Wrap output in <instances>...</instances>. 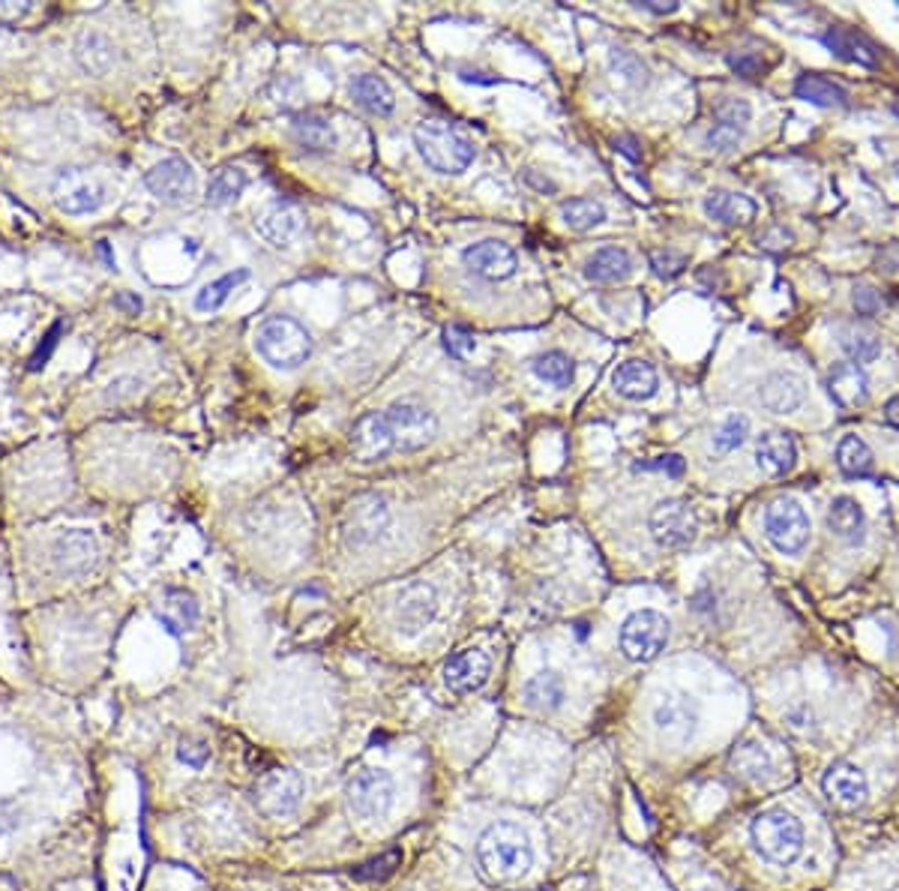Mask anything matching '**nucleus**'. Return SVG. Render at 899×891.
Returning a JSON list of instances; mask_svg holds the SVG:
<instances>
[{
	"instance_id": "27",
	"label": "nucleus",
	"mask_w": 899,
	"mask_h": 891,
	"mask_svg": "<svg viewBox=\"0 0 899 891\" xmlns=\"http://www.w3.org/2000/svg\"><path fill=\"white\" fill-rule=\"evenodd\" d=\"M606 66H609L611 87L624 96H636L639 91L648 87V82H651V73H648V66L641 63L639 54L627 52V49H611Z\"/></svg>"
},
{
	"instance_id": "38",
	"label": "nucleus",
	"mask_w": 899,
	"mask_h": 891,
	"mask_svg": "<svg viewBox=\"0 0 899 891\" xmlns=\"http://www.w3.org/2000/svg\"><path fill=\"white\" fill-rule=\"evenodd\" d=\"M795 96L797 100H804V103H813V105H848V91L846 87H839L837 82H830V79H825V75H816V73H804L801 79L795 82Z\"/></svg>"
},
{
	"instance_id": "54",
	"label": "nucleus",
	"mask_w": 899,
	"mask_h": 891,
	"mask_svg": "<svg viewBox=\"0 0 899 891\" xmlns=\"http://www.w3.org/2000/svg\"><path fill=\"white\" fill-rule=\"evenodd\" d=\"M177 757L184 759V763H189V766L192 768H201L207 763V757H210V754H207V747L205 745H192V742H184V745H180V750H177Z\"/></svg>"
},
{
	"instance_id": "11",
	"label": "nucleus",
	"mask_w": 899,
	"mask_h": 891,
	"mask_svg": "<svg viewBox=\"0 0 899 891\" xmlns=\"http://www.w3.org/2000/svg\"><path fill=\"white\" fill-rule=\"evenodd\" d=\"M396 784L381 768H366L348 784V808L360 819H384L394 810Z\"/></svg>"
},
{
	"instance_id": "41",
	"label": "nucleus",
	"mask_w": 899,
	"mask_h": 891,
	"mask_svg": "<svg viewBox=\"0 0 899 891\" xmlns=\"http://www.w3.org/2000/svg\"><path fill=\"white\" fill-rule=\"evenodd\" d=\"M247 189V175L240 168H219L210 187H207V205L210 208H228L234 205Z\"/></svg>"
},
{
	"instance_id": "4",
	"label": "nucleus",
	"mask_w": 899,
	"mask_h": 891,
	"mask_svg": "<svg viewBox=\"0 0 899 891\" xmlns=\"http://www.w3.org/2000/svg\"><path fill=\"white\" fill-rule=\"evenodd\" d=\"M255 352L273 366V370H297L300 363L310 361L312 336L291 315H270L255 331Z\"/></svg>"
},
{
	"instance_id": "48",
	"label": "nucleus",
	"mask_w": 899,
	"mask_h": 891,
	"mask_svg": "<svg viewBox=\"0 0 899 891\" xmlns=\"http://www.w3.org/2000/svg\"><path fill=\"white\" fill-rule=\"evenodd\" d=\"M445 349L450 352V358H468V354L474 352V336H471V331L468 328H459V324H453V328H447L445 331Z\"/></svg>"
},
{
	"instance_id": "16",
	"label": "nucleus",
	"mask_w": 899,
	"mask_h": 891,
	"mask_svg": "<svg viewBox=\"0 0 899 891\" xmlns=\"http://www.w3.org/2000/svg\"><path fill=\"white\" fill-rule=\"evenodd\" d=\"M438 612V594L429 582H408L399 598H396V628L405 636H417V633L429 628Z\"/></svg>"
},
{
	"instance_id": "57",
	"label": "nucleus",
	"mask_w": 899,
	"mask_h": 891,
	"mask_svg": "<svg viewBox=\"0 0 899 891\" xmlns=\"http://www.w3.org/2000/svg\"><path fill=\"white\" fill-rule=\"evenodd\" d=\"M615 151H620L627 159H639V151H636V142H633V138H615Z\"/></svg>"
},
{
	"instance_id": "37",
	"label": "nucleus",
	"mask_w": 899,
	"mask_h": 891,
	"mask_svg": "<svg viewBox=\"0 0 899 891\" xmlns=\"http://www.w3.org/2000/svg\"><path fill=\"white\" fill-rule=\"evenodd\" d=\"M156 619L166 624L168 633L180 636L184 631H192V628H196L198 607L187 591H168L166 598H163V607L156 612Z\"/></svg>"
},
{
	"instance_id": "45",
	"label": "nucleus",
	"mask_w": 899,
	"mask_h": 891,
	"mask_svg": "<svg viewBox=\"0 0 899 891\" xmlns=\"http://www.w3.org/2000/svg\"><path fill=\"white\" fill-rule=\"evenodd\" d=\"M713 121L717 124H729L738 126V129H746V124L753 121V105L741 100V96H720L713 103Z\"/></svg>"
},
{
	"instance_id": "53",
	"label": "nucleus",
	"mask_w": 899,
	"mask_h": 891,
	"mask_svg": "<svg viewBox=\"0 0 899 891\" xmlns=\"http://www.w3.org/2000/svg\"><path fill=\"white\" fill-rule=\"evenodd\" d=\"M792 231H786V228L783 226H774V228H767V231H762V235H759V247H765V249H786V247H792Z\"/></svg>"
},
{
	"instance_id": "23",
	"label": "nucleus",
	"mask_w": 899,
	"mask_h": 891,
	"mask_svg": "<svg viewBox=\"0 0 899 891\" xmlns=\"http://www.w3.org/2000/svg\"><path fill=\"white\" fill-rule=\"evenodd\" d=\"M797 463V445L788 433H767L755 445V466L765 477H786Z\"/></svg>"
},
{
	"instance_id": "7",
	"label": "nucleus",
	"mask_w": 899,
	"mask_h": 891,
	"mask_svg": "<svg viewBox=\"0 0 899 891\" xmlns=\"http://www.w3.org/2000/svg\"><path fill=\"white\" fill-rule=\"evenodd\" d=\"M669 643V619L657 610L633 612L627 622L620 624V652L633 664H648Z\"/></svg>"
},
{
	"instance_id": "18",
	"label": "nucleus",
	"mask_w": 899,
	"mask_h": 891,
	"mask_svg": "<svg viewBox=\"0 0 899 891\" xmlns=\"http://www.w3.org/2000/svg\"><path fill=\"white\" fill-rule=\"evenodd\" d=\"M348 447L357 463H378L384 456L396 454L394 438L384 421V412H373V415L360 417L348 433Z\"/></svg>"
},
{
	"instance_id": "9",
	"label": "nucleus",
	"mask_w": 899,
	"mask_h": 891,
	"mask_svg": "<svg viewBox=\"0 0 899 891\" xmlns=\"http://www.w3.org/2000/svg\"><path fill=\"white\" fill-rule=\"evenodd\" d=\"M765 535L776 552L797 556L809 543V517L795 498H776L765 510Z\"/></svg>"
},
{
	"instance_id": "32",
	"label": "nucleus",
	"mask_w": 899,
	"mask_h": 891,
	"mask_svg": "<svg viewBox=\"0 0 899 891\" xmlns=\"http://www.w3.org/2000/svg\"><path fill=\"white\" fill-rule=\"evenodd\" d=\"M630 273H633L630 252L620 247L597 249V252L588 259V265H585V277H588L590 282H599V286L624 282Z\"/></svg>"
},
{
	"instance_id": "31",
	"label": "nucleus",
	"mask_w": 899,
	"mask_h": 891,
	"mask_svg": "<svg viewBox=\"0 0 899 891\" xmlns=\"http://www.w3.org/2000/svg\"><path fill=\"white\" fill-rule=\"evenodd\" d=\"M822 42L827 45V52L837 54L839 61L860 63V66H879V49L869 40H864L860 33L843 31V28H827Z\"/></svg>"
},
{
	"instance_id": "19",
	"label": "nucleus",
	"mask_w": 899,
	"mask_h": 891,
	"mask_svg": "<svg viewBox=\"0 0 899 891\" xmlns=\"http://www.w3.org/2000/svg\"><path fill=\"white\" fill-rule=\"evenodd\" d=\"M255 228H259V235L268 240V244L285 249L303 235L306 217H303V210H300L297 205H291V201H273V205H268V208L261 210L259 219H255Z\"/></svg>"
},
{
	"instance_id": "20",
	"label": "nucleus",
	"mask_w": 899,
	"mask_h": 891,
	"mask_svg": "<svg viewBox=\"0 0 899 891\" xmlns=\"http://www.w3.org/2000/svg\"><path fill=\"white\" fill-rule=\"evenodd\" d=\"M492 675V661L487 652L480 649H466V652H456L445 666V682L447 687L459 696L477 694Z\"/></svg>"
},
{
	"instance_id": "26",
	"label": "nucleus",
	"mask_w": 899,
	"mask_h": 891,
	"mask_svg": "<svg viewBox=\"0 0 899 891\" xmlns=\"http://www.w3.org/2000/svg\"><path fill=\"white\" fill-rule=\"evenodd\" d=\"M704 214L720 226H746L753 222L759 208L750 196L741 193H729V189H713L704 196Z\"/></svg>"
},
{
	"instance_id": "42",
	"label": "nucleus",
	"mask_w": 899,
	"mask_h": 891,
	"mask_svg": "<svg viewBox=\"0 0 899 891\" xmlns=\"http://www.w3.org/2000/svg\"><path fill=\"white\" fill-rule=\"evenodd\" d=\"M531 370L537 375L540 382L552 384V387H569L576 379V363L564 352H546L534 358Z\"/></svg>"
},
{
	"instance_id": "28",
	"label": "nucleus",
	"mask_w": 899,
	"mask_h": 891,
	"mask_svg": "<svg viewBox=\"0 0 899 891\" xmlns=\"http://www.w3.org/2000/svg\"><path fill=\"white\" fill-rule=\"evenodd\" d=\"M827 391H830V396L837 400L839 405H846V408H858V405L867 403L869 396V379L867 373H864V366H858V363H837L834 370H830V375H827Z\"/></svg>"
},
{
	"instance_id": "25",
	"label": "nucleus",
	"mask_w": 899,
	"mask_h": 891,
	"mask_svg": "<svg viewBox=\"0 0 899 891\" xmlns=\"http://www.w3.org/2000/svg\"><path fill=\"white\" fill-rule=\"evenodd\" d=\"M827 529L848 547H858L867 538V514L851 496H839L827 508Z\"/></svg>"
},
{
	"instance_id": "5",
	"label": "nucleus",
	"mask_w": 899,
	"mask_h": 891,
	"mask_svg": "<svg viewBox=\"0 0 899 891\" xmlns=\"http://www.w3.org/2000/svg\"><path fill=\"white\" fill-rule=\"evenodd\" d=\"M54 208L66 217H91L108 205V187L87 168H61L52 177Z\"/></svg>"
},
{
	"instance_id": "30",
	"label": "nucleus",
	"mask_w": 899,
	"mask_h": 891,
	"mask_svg": "<svg viewBox=\"0 0 899 891\" xmlns=\"http://www.w3.org/2000/svg\"><path fill=\"white\" fill-rule=\"evenodd\" d=\"M564 696H567V684H564L561 673H555V670H543V673L531 675L525 687H522V700H525L527 708L543 712V715L558 712L561 705H564Z\"/></svg>"
},
{
	"instance_id": "43",
	"label": "nucleus",
	"mask_w": 899,
	"mask_h": 891,
	"mask_svg": "<svg viewBox=\"0 0 899 891\" xmlns=\"http://www.w3.org/2000/svg\"><path fill=\"white\" fill-rule=\"evenodd\" d=\"M561 219L573 231H590L606 219V208L594 198H569L561 205Z\"/></svg>"
},
{
	"instance_id": "29",
	"label": "nucleus",
	"mask_w": 899,
	"mask_h": 891,
	"mask_svg": "<svg viewBox=\"0 0 899 891\" xmlns=\"http://www.w3.org/2000/svg\"><path fill=\"white\" fill-rule=\"evenodd\" d=\"M100 556V543L91 531H70L54 543V559L63 573H84Z\"/></svg>"
},
{
	"instance_id": "34",
	"label": "nucleus",
	"mask_w": 899,
	"mask_h": 891,
	"mask_svg": "<svg viewBox=\"0 0 899 891\" xmlns=\"http://www.w3.org/2000/svg\"><path fill=\"white\" fill-rule=\"evenodd\" d=\"M352 96L360 108H366L369 114H378V117H387L396 108V96L390 91V84L378 79V75H357L352 82Z\"/></svg>"
},
{
	"instance_id": "22",
	"label": "nucleus",
	"mask_w": 899,
	"mask_h": 891,
	"mask_svg": "<svg viewBox=\"0 0 899 891\" xmlns=\"http://www.w3.org/2000/svg\"><path fill=\"white\" fill-rule=\"evenodd\" d=\"M611 387L618 391V396L624 400H633V403H641V400H651L660 387V379H657V370H654L648 361H624L611 373Z\"/></svg>"
},
{
	"instance_id": "58",
	"label": "nucleus",
	"mask_w": 899,
	"mask_h": 891,
	"mask_svg": "<svg viewBox=\"0 0 899 891\" xmlns=\"http://www.w3.org/2000/svg\"><path fill=\"white\" fill-rule=\"evenodd\" d=\"M885 417H888L893 426H899V394L890 396L888 403H885Z\"/></svg>"
},
{
	"instance_id": "47",
	"label": "nucleus",
	"mask_w": 899,
	"mask_h": 891,
	"mask_svg": "<svg viewBox=\"0 0 899 891\" xmlns=\"http://www.w3.org/2000/svg\"><path fill=\"white\" fill-rule=\"evenodd\" d=\"M651 268L657 277H662V280H672V277H678V273L687 268V256H683V252H675V249H654Z\"/></svg>"
},
{
	"instance_id": "1",
	"label": "nucleus",
	"mask_w": 899,
	"mask_h": 891,
	"mask_svg": "<svg viewBox=\"0 0 899 891\" xmlns=\"http://www.w3.org/2000/svg\"><path fill=\"white\" fill-rule=\"evenodd\" d=\"M477 861H480V871L492 882H513L531 871L534 850L522 826L492 822L477 840Z\"/></svg>"
},
{
	"instance_id": "17",
	"label": "nucleus",
	"mask_w": 899,
	"mask_h": 891,
	"mask_svg": "<svg viewBox=\"0 0 899 891\" xmlns=\"http://www.w3.org/2000/svg\"><path fill=\"white\" fill-rule=\"evenodd\" d=\"M462 265H466L474 277L489 282L510 280L519 268V259L513 247H506L501 240H480L474 247L462 252Z\"/></svg>"
},
{
	"instance_id": "2",
	"label": "nucleus",
	"mask_w": 899,
	"mask_h": 891,
	"mask_svg": "<svg viewBox=\"0 0 899 891\" xmlns=\"http://www.w3.org/2000/svg\"><path fill=\"white\" fill-rule=\"evenodd\" d=\"M414 147L438 175H462L474 163V147L456 126L445 121H424L414 129Z\"/></svg>"
},
{
	"instance_id": "35",
	"label": "nucleus",
	"mask_w": 899,
	"mask_h": 891,
	"mask_svg": "<svg viewBox=\"0 0 899 891\" xmlns=\"http://www.w3.org/2000/svg\"><path fill=\"white\" fill-rule=\"evenodd\" d=\"M837 340L848 361L858 363V366L872 363L881 354V340L864 324H839Z\"/></svg>"
},
{
	"instance_id": "59",
	"label": "nucleus",
	"mask_w": 899,
	"mask_h": 891,
	"mask_svg": "<svg viewBox=\"0 0 899 891\" xmlns=\"http://www.w3.org/2000/svg\"><path fill=\"white\" fill-rule=\"evenodd\" d=\"M893 172H897V177H899V159H897V163H893Z\"/></svg>"
},
{
	"instance_id": "15",
	"label": "nucleus",
	"mask_w": 899,
	"mask_h": 891,
	"mask_svg": "<svg viewBox=\"0 0 899 891\" xmlns=\"http://www.w3.org/2000/svg\"><path fill=\"white\" fill-rule=\"evenodd\" d=\"M145 187L159 201L177 205V201H184V198L196 193V168L189 166L187 159H180V156H166L156 166L147 168Z\"/></svg>"
},
{
	"instance_id": "39",
	"label": "nucleus",
	"mask_w": 899,
	"mask_h": 891,
	"mask_svg": "<svg viewBox=\"0 0 899 891\" xmlns=\"http://www.w3.org/2000/svg\"><path fill=\"white\" fill-rule=\"evenodd\" d=\"M247 280H249V270L240 268V270H231V273H222V277H217L213 282H207L205 289L196 294V310L205 312V315H210V312H219L222 307H226L228 298L234 294V289L243 286Z\"/></svg>"
},
{
	"instance_id": "21",
	"label": "nucleus",
	"mask_w": 899,
	"mask_h": 891,
	"mask_svg": "<svg viewBox=\"0 0 899 891\" xmlns=\"http://www.w3.org/2000/svg\"><path fill=\"white\" fill-rule=\"evenodd\" d=\"M759 400L774 415H792V412H797L804 405L806 387L795 373H771L762 379Z\"/></svg>"
},
{
	"instance_id": "6",
	"label": "nucleus",
	"mask_w": 899,
	"mask_h": 891,
	"mask_svg": "<svg viewBox=\"0 0 899 891\" xmlns=\"http://www.w3.org/2000/svg\"><path fill=\"white\" fill-rule=\"evenodd\" d=\"M384 421H387L394 447L403 450V454L424 450L438 436V417H435V412L426 408L424 403H414V400H403V403L390 405L384 412Z\"/></svg>"
},
{
	"instance_id": "51",
	"label": "nucleus",
	"mask_w": 899,
	"mask_h": 891,
	"mask_svg": "<svg viewBox=\"0 0 899 891\" xmlns=\"http://www.w3.org/2000/svg\"><path fill=\"white\" fill-rule=\"evenodd\" d=\"M729 63H732L734 73L744 75V79H755V75L765 70V61H762V58H759V54H753V52L732 54V58H729Z\"/></svg>"
},
{
	"instance_id": "3",
	"label": "nucleus",
	"mask_w": 899,
	"mask_h": 891,
	"mask_svg": "<svg viewBox=\"0 0 899 891\" xmlns=\"http://www.w3.org/2000/svg\"><path fill=\"white\" fill-rule=\"evenodd\" d=\"M755 852L771 864L788 868L804 856V826L788 810H765L750 822Z\"/></svg>"
},
{
	"instance_id": "12",
	"label": "nucleus",
	"mask_w": 899,
	"mask_h": 891,
	"mask_svg": "<svg viewBox=\"0 0 899 891\" xmlns=\"http://www.w3.org/2000/svg\"><path fill=\"white\" fill-rule=\"evenodd\" d=\"M699 703L683 691H669L654 705V726L669 745H687L699 729Z\"/></svg>"
},
{
	"instance_id": "52",
	"label": "nucleus",
	"mask_w": 899,
	"mask_h": 891,
	"mask_svg": "<svg viewBox=\"0 0 899 891\" xmlns=\"http://www.w3.org/2000/svg\"><path fill=\"white\" fill-rule=\"evenodd\" d=\"M645 472H666L669 477H681L683 468H687V463H683L681 456L678 454H666V456H657L654 463H645Z\"/></svg>"
},
{
	"instance_id": "33",
	"label": "nucleus",
	"mask_w": 899,
	"mask_h": 891,
	"mask_svg": "<svg viewBox=\"0 0 899 891\" xmlns=\"http://www.w3.org/2000/svg\"><path fill=\"white\" fill-rule=\"evenodd\" d=\"M732 768L734 775H741L744 780H753V784L771 780L776 771L774 757H771L767 747L759 745V742H744V745L734 747Z\"/></svg>"
},
{
	"instance_id": "44",
	"label": "nucleus",
	"mask_w": 899,
	"mask_h": 891,
	"mask_svg": "<svg viewBox=\"0 0 899 891\" xmlns=\"http://www.w3.org/2000/svg\"><path fill=\"white\" fill-rule=\"evenodd\" d=\"M746 436H750V421L744 415H729L723 421V426L713 433L711 447L713 454H732L738 447L744 445Z\"/></svg>"
},
{
	"instance_id": "40",
	"label": "nucleus",
	"mask_w": 899,
	"mask_h": 891,
	"mask_svg": "<svg viewBox=\"0 0 899 891\" xmlns=\"http://www.w3.org/2000/svg\"><path fill=\"white\" fill-rule=\"evenodd\" d=\"M876 456L869 450V445L860 436H843L837 445V466L843 468V475L848 477H864L872 472Z\"/></svg>"
},
{
	"instance_id": "13",
	"label": "nucleus",
	"mask_w": 899,
	"mask_h": 891,
	"mask_svg": "<svg viewBox=\"0 0 899 891\" xmlns=\"http://www.w3.org/2000/svg\"><path fill=\"white\" fill-rule=\"evenodd\" d=\"M303 801V780L291 768H270L255 784V805L264 817H291Z\"/></svg>"
},
{
	"instance_id": "49",
	"label": "nucleus",
	"mask_w": 899,
	"mask_h": 891,
	"mask_svg": "<svg viewBox=\"0 0 899 891\" xmlns=\"http://www.w3.org/2000/svg\"><path fill=\"white\" fill-rule=\"evenodd\" d=\"M851 307H855V312L864 315V319L876 315V312L881 310L879 291L869 289V286H855V289H851Z\"/></svg>"
},
{
	"instance_id": "46",
	"label": "nucleus",
	"mask_w": 899,
	"mask_h": 891,
	"mask_svg": "<svg viewBox=\"0 0 899 891\" xmlns=\"http://www.w3.org/2000/svg\"><path fill=\"white\" fill-rule=\"evenodd\" d=\"M741 138H744V129L729 124H713L708 129V135H704V147H711L717 154H729V151L741 145Z\"/></svg>"
},
{
	"instance_id": "10",
	"label": "nucleus",
	"mask_w": 899,
	"mask_h": 891,
	"mask_svg": "<svg viewBox=\"0 0 899 891\" xmlns=\"http://www.w3.org/2000/svg\"><path fill=\"white\" fill-rule=\"evenodd\" d=\"M651 526L654 540L660 543L662 550H687L699 535V522H696L693 508L683 501V498H666L657 508L651 510Z\"/></svg>"
},
{
	"instance_id": "56",
	"label": "nucleus",
	"mask_w": 899,
	"mask_h": 891,
	"mask_svg": "<svg viewBox=\"0 0 899 891\" xmlns=\"http://www.w3.org/2000/svg\"><path fill=\"white\" fill-rule=\"evenodd\" d=\"M636 7L639 10H648V12H657V15H669V12L678 10V0H636Z\"/></svg>"
},
{
	"instance_id": "36",
	"label": "nucleus",
	"mask_w": 899,
	"mask_h": 891,
	"mask_svg": "<svg viewBox=\"0 0 899 891\" xmlns=\"http://www.w3.org/2000/svg\"><path fill=\"white\" fill-rule=\"evenodd\" d=\"M291 135H294V142H297L303 151H312V154H327V151L336 147V133H333V126L327 124L324 117H318V114H300V117H294Z\"/></svg>"
},
{
	"instance_id": "55",
	"label": "nucleus",
	"mask_w": 899,
	"mask_h": 891,
	"mask_svg": "<svg viewBox=\"0 0 899 891\" xmlns=\"http://www.w3.org/2000/svg\"><path fill=\"white\" fill-rule=\"evenodd\" d=\"M788 726L792 729H801V733H806V724L813 726V712H809V705H795L792 712L786 715Z\"/></svg>"
},
{
	"instance_id": "24",
	"label": "nucleus",
	"mask_w": 899,
	"mask_h": 891,
	"mask_svg": "<svg viewBox=\"0 0 899 891\" xmlns=\"http://www.w3.org/2000/svg\"><path fill=\"white\" fill-rule=\"evenodd\" d=\"M75 61H79V66L87 75L103 79V75H108L117 66V45L105 33L84 31L75 40Z\"/></svg>"
},
{
	"instance_id": "8",
	"label": "nucleus",
	"mask_w": 899,
	"mask_h": 891,
	"mask_svg": "<svg viewBox=\"0 0 899 891\" xmlns=\"http://www.w3.org/2000/svg\"><path fill=\"white\" fill-rule=\"evenodd\" d=\"M387 526H390V508H387V498L378 493L354 496L342 510V535L352 547H369L381 538Z\"/></svg>"
},
{
	"instance_id": "50",
	"label": "nucleus",
	"mask_w": 899,
	"mask_h": 891,
	"mask_svg": "<svg viewBox=\"0 0 899 891\" xmlns=\"http://www.w3.org/2000/svg\"><path fill=\"white\" fill-rule=\"evenodd\" d=\"M399 864V852H387V856H381V859L369 861V864H363L360 871H357V880H384V877H390L394 873V868Z\"/></svg>"
},
{
	"instance_id": "14",
	"label": "nucleus",
	"mask_w": 899,
	"mask_h": 891,
	"mask_svg": "<svg viewBox=\"0 0 899 891\" xmlns=\"http://www.w3.org/2000/svg\"><path fill=\"white\" fill-rule=\"evenodd\" d=\"M822 792L830 805L839 810H858L867 805L869 798V778L867 771L848 759H837L825 768L822 775Z\"/></svg>"
}]
</instances>
